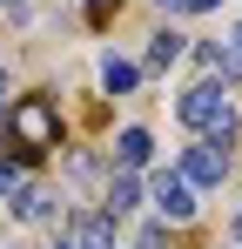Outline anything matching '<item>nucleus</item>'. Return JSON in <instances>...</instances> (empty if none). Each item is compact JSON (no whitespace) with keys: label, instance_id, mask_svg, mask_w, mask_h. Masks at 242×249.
I'll return each instance as SVG.
<instances>
[{"label":"nucleus","instance_id":"f03ea898","mask_svg":"<svg viewBox=\"0 0 242 249\" xmlns=\"http://www.w3.org/2000/svg\"><path fill=\"white\" fill-rule=\"evenodd\" d=\"M7 128H14V142H20L27 155H40V148H54V142H61V115H54V101H47V94L14 101V108H7Z\"/></svg>","mask_w":242,"mask_h":249},{"label":"nucleus","instance_id":"20e7f679","mask_svg":"<svg viewBox=\"0 0 242 249\" xmlns=\"http://www.w3.org/2000/svg\"><path fill=\"white\" fill-rule=\"evenodd\" d=\"M222 175H229V148H215V142H202V148L182 155V182H195V189H215Z\"/></svg>","mask_w":242,"mask_h":249},{"label":"nucleus","instance_id":"a211bd4d","mask_svg":"<svg viewBox=\"0 0 242 249\" xmlns=\"http://www.w3.org/2000/svg\"><path fill=\"white\" fill-rule=\"evenodd\" d=\"M54 249H74V243H54Z\"/></svg>","mask_w":242,"mask_h":249},{"label":"nucleus","instance_id":"f8f14e48","mask_svg":"<svg viewBox=\"0 0 242 249\" xmlns=\"http://www.w3.org/2000/svg\"><path fill=\"white\" fill-rule=\"evenodd\" d=\"M0 189H14V168H7V162H0Z\"/></svg>","mask_w":242,"mask_h":249},{"label":"nucleus","instance_id":"f3484780","mask_svg":"<svg viewBox=\"0 0 242 249\" xmlns=\"http://www.w3.org/2000/svg\"><path fill=\"white\" fill-rule=\"evenodd\" d=\"M236 54H242V27H236Z\"/></svg>","mask_w":242,"mask_h":249},{"label":"nucleus","instance_id":"2eb2a0df","mask_svg":"<svg viewBox=\"0 0 242 249\" xmlns=\"http://www.w3.org/2000/svg\"><path fill=\"white\" fill-rule=\"evenodd\" d=\"M0 101H7V74H0Z\"/></svg>","mask_w":242,"mask_h":249},{"label":"nucleus","instance_id":"4468645a","mask_svg":"<svg viewBox=\"0 0 242 249\" xmlns=\"http://www.w3.org/2000/svg\"><path fill=\"white\" fill-rule=\"evenodd\" d=\"M155 7H182V0H155Z\"/></svg>","mask_w":242,"mask_h":249},{"label":"nucleus","instance_id":"6e6552de","mask_svg":"<svg viewBox=\"0 0 242 249\" xmlns=\"http://www.w3.org/2000/svg\"><path fill=\"white\" fill-rule=\"evenodd\" d=\"M14 215H27V222H47V215H54L47 189H14Z\"/></svg>","mask_w":242,"mask_h":249},{"label":"nucleus","instance_id":"9b49d317","mask_svg":"<svg viewBox=\"0 0 242 249\" xmlns=\"http://www.w3.org/2000/svg\"><path fill=\"white\" fill-rule=\"evenodd\" d=\"M182 7H195V14H208V7H222V0H182Z\"/></svg>","mask_w":242,"mask_h":249},{"label":"nucleus","instance_id":"7ed1b4c3","mask_svg":"<svg viewBox=\"0 0 242 249\" xmlns=\"http://www.w3.org/2000/svg\"><path fill=\"white\" fill-rule=\"evenodd\" d=\"M148 202H155L168 222H189V215H195V189H189L182 175H168V168H161L155 182H148Z\"/></svg>","mask_w":242,"mask_h":249},{"label":"nucleus","instance_id":"6ab92c4d","mask_svg":"<svg viewBox=\"0 0 242 249\" xmlns=\"http://www.w3.org/2000/svg\"><path fill=\"white\" fill-rule=\"evenodd\" d=\"M229 249H242V243H229Z\"/></svg>","mask_w":242,"mask_h":249},{"label":"nucleus","instance_id":"39448f33","mask_svg":"<svg viewBox=\"0 0 242 249\" xmlns=\"http://www.w3.org/2000/svg\"><path fill=\"white\" fill-rule=\"evenodd\" d=\"M74 249H115V215H81L74 222Z\"/></svg>","mask_w":242,"mask_h":249},{"label":"nucleus","instance_id":"423d86ee","mask_svg":"<svg viewBox=\"0 0 242 249\" xmlns=\"http://www.w3.org/2000/svg\"><path fill=\"white\" fill-rule=\"evenodd\" d=\"M148 148H155L148 128H121V135H115V162H121V168H141V162H148Z\"/></svg>","mask_w":242,"mask_h":249},{"label":"nucleus","instance_id":"dca6fc26","mask_svg":"<svg viewBox=\"0 0 242 249\" xmlns=\"http://www.w3.org/2000/svg\"><path fill=\"white\" fill-rule=\"evenodd\" d=\"M236 243H242V215H236Z\"/></svg>","mask_w":242,"mask_h":249},{"label":"nucleus","instance_id":"0eeeda50","mask_svg":"<svg viewBox=\"0 0 242 249\" xmlns=\"http://www.w3.org/2000/svg\"><path fill=\"white\" fill-rule=\"evenodd\" d=\"M101 88H108V94H128V88H135V61L108 54V61H101Z\"/></svg>","mask_w":242,"mask_h":249},{"label":"nucleus","instance_id":"f257e3e1","mask_svg":"<svg viewBox=\"0 0 242 249\" xmlns=\"http://www.w3.org/2000/svg\"><path fill=\"white\" fill-rule=\"evenodd\" d=\"M175 115H182V128H202L215 148L236 142V108H229V94H222L215 81H195L182 101H175Z\"/></svg>","mask_w":242,"mask_h":249},{"label":"nucleus","instance_id":"9d476101","mask_svg":"<svg viewBox=\"0 0 242 249\" xmlns=\"http://www.w3.org/2000/svg\"><path fill=\"white\" fill-rule=\"evenodd\" d=\"M135 202H141L135 175H115V182H108V215H121V209H135Z\"/></svg>","mask_w":242,"mask_h":249},{"label":"nucleus","instance_id":"1a4fd4ad","mask_svg":"<svg viewBox=\"0 0 242 249\" xmlns=\"http://www.w3.org/2000/svg\"><path fill=\"white\" fill-rule=\"evenodd\" d=\"M168 61H182V34H175V27H161L155 47H148V68H168Z\"/></svg>","mask_w":242,"mask_h":249},{"label":"nucleus","instance_id":"ddd939ff","mask_svg":"<svg viewBox=\"0 0 242 249\" xmlns=\"http://www.w3.org/2000/svg\"><path fill=\"white\" fill-rule=\"evenodd\" d=\"M101 7H108V0H87V14H101Z\"/></svg>","mask_w":242,"mask_h":249}]
</instances>
